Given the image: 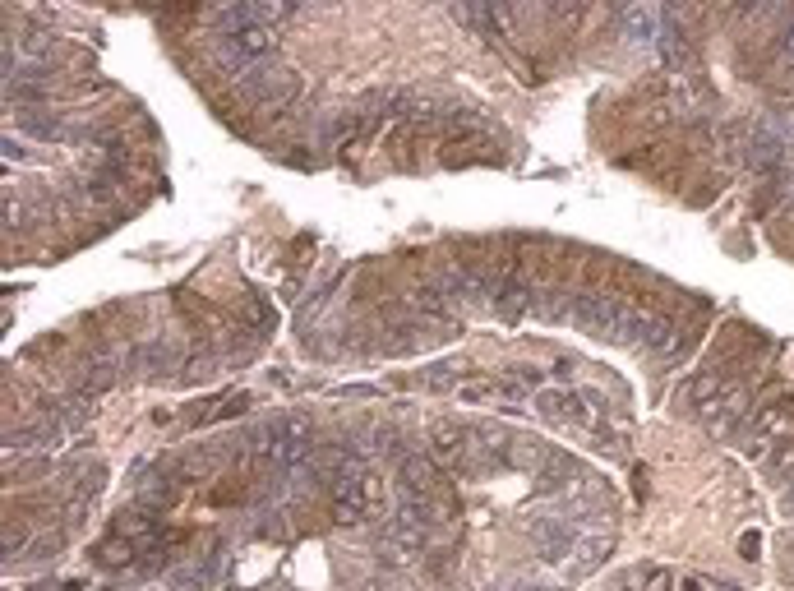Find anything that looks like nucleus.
Masks as SVG:
<instances>
[{
    "mask_svg": "<svg viewBox=\"0 0 794 591\" xmlns=\"http://www.w3.org/2000/svg\"><path fill=\"white\" fill-rule=\"evenodd\" d=\"M241 97L250 102L254 111H264V116H282L291 111V102L301 97V74L287 70V65H250V70L236 79Z\"/></svg>",
    "mask_w": 794,
    "mask_h": 591,
    "instance_id": "1",
    "label": "nucleus"
},
{
    "mask_svg": "<svg viewBox=\"0 0 794 591\" xmlns=\"http://www.w3.org/2000/svg\"><path fill=\"white\" fill-rule=\"evenodd\" d=\"M536 411H541L545 421L564 425V430H596V393L541 388V393H536Z\"/></svg>",
    "mask_w": 794,
    "mask_h": 591,
    "instance_id": "2",
    "label": "nucleus"
},
{
    "mask_svg": "<svg viewBox=\"0 0 794 591\" xmlns=\"http://www.w3.org/2000/svg\"><path fill=\"white\" fill-rule=\"evenodd\" d=\"M536 291H541V282H536V273H531V259L518 254V259H508L504 282H499V291H494L490 310L499 314V319H522V314L536 305Z\"/></svg>",
    "mask_w": 794,
    "mask_h": 591,
    "instance_id": "3",
    "label": "nucleus"
},
{
    "mask_svg": "<svg viewBox=\"0 0 794 591\" xmlns=\"http://www.w3.org/2000/svg\"><path fill=\"white\" fill-rule=\"evenodd\" d=\"M702 425H707V435L716 439H734L739 435V425L753 416V393H748V384H739V379H730V388H725L716 402H707V407L698 411Z\"/></svg>",
    "mask_w": 794,
    "mask_h": 591,
    "instance_id": "4",
    "label": "nucleus"
},
{
    "mask_svg": "<svg viewBox=\"0 0 794 591\" xmlns=\"http://www.w3.org/2000/svg\"><path fill=\"white\" fill-rule=\"evenodd\" d=\"M471 444V425H458V421H434L425 430V453H430L439 467H458L462 453Z\"/></svg>",
    "mask_w": 794,
    "mask_h": 591,
    "instance_id": "5",
    "label": "nucleus"
},
{
    "mask_svg": "<svg viewBox=\"0 0 794 591\" xmlns=\"http://www.w3.org/2000/svg\"><path fill=\"white\" fill-rule=\"evenodd\" d=\"M222 568H227V550L217 545L213 555L194 559V564H185V568H171L167 587L171 591H208V587H217V582H222Z\"/></svg>",
    "mask_w": 794,
    "mask_h": 591,
    "instance_id": "6",
    "label": "nucleus"
},
{
    "mask_svg": "<svg viewBox=\"0 0 794 591\" xmlns=\"http://www.w3.org/2000/svg\"><path fill=\"white\" fill-rule=\"evenodd\" d=\"M111 384H116V361H111V356H88V361L79 365V374H74V388H79L84 398H102Z\"/></svg>",
    "mask_w": 794,
    "mask_h": 591,
    "instance_id": "7",
    "label": "nucleus"
},
{
    "mask_svg": "<svg viewBox=\"0 0 794 591\" xmlns=\"http://www.w3.org/2000/svg\"><path fill=\"white\" fill-rule=\"evenodd\" d=\"M139 555H144V550H139L134 541H125V536H116V531H107V541L97 545L88 559H93L97 568H134V564H139Z\"/></svg>",
    "mask_w": 794,
    "mask_h": 591,
    "instance_id": "8",
    "label": "nucleus"
},
{
    "mask_svg": "<svg viewBox=\"0 0 794 591\" xmlns=\"http://www.w3.org/2000/svg\"><path fill=\"white\" fill-rule=\"evenodd\" d=\"M19 134L42 139V144H56V139H65V125L56 111H19Z\"/></svg>",
    "mask_w": 794,
    "mask_h": 591,
    "instance_id": "9",
    "label": "nucleus"
},
{
    "mask_svg": "<svg viewBox=\"0 0 794 591\" xmlns=\"http://www.w3.org/2000/svg\"><path fill=\"white\" fill-rule=\"evenodd\" d=\"M624 28L633 42H647V47H656L661 42V19H656V10H624Z\"/></svg>",
    "mask_w": 794,
    "mask_h": 591,
    "instance_id": "10",
    "label": "nucleus"
},
{
    "mask_svg": "<svg viewBox=\"0 0 794 591\" xmlns=\"http://www.w3.org/2000/svg\"><path fill=\"white\" fill-rule=\"evenodd\" d=\"M88 416H93V407H88L84 393H74V398H65V402H56V407H51V421L61 425V430H84Z\"/></svg>",
    "mask_w": 794,
    "mask_h": 591,
    "instance_id": "11",
    "label": "nucleus"
},
{
    "mask_svg": "<svg viewBox=\"0 0 794 591\" xmlns=\"http://www.w3.org/2000/svg\"><path fill=\"white\" fill-rule=\"evenodd\" d=\"M674 582H679V573H670V568H647L642 573V591H674Z\"/></svg>",
    "mask_w": 794,
    "mask_h": 591,
    "instance_id": "12",
    "label": "nucleus"
},
{
    "mask_svg": "<svg viewBox=\"0 0 794 591\" xmlns=\"http://www.w3.org/2000/svg\"><path fill=\"white\" fill-rule=\"evenodd\" d=\"M24 545H28V531L24 527H19V531H14V522H10V527H5V555H19V550H24Z\"/></svg>",
    "mask_w": 794,
    "mask_h": 591,
    "instance_id": "13",
    "label": "nucleus"
},
{
    "mask_svg": "<svg viewBox=\"0 0 794 591\" xmlns=\"http://www.w3.org/2000/svg\"><path fill=\"white\" fill-rule=\"evenodd\" d=\"M674 591H711V582L702 573H684V578L674 582Z\"/></svg>",
    "mask_w": 794,
    "mask_h": 591,
    "instance_id": "14",
    "label": "nucleus"
},
{
    "mask_svg": "<svg viewBox=\"0 0 794 591\" xmlns=\"http://www.w3.org/2000/svg\"><path fill=\"white\" fill-rule=\"evenodd\" d=\"M453 370H458V365H434V370H430V384H434V388H444L448 379H453Z\"/></svg>",
    "mask_w": 794,
    "mask_h": 591,
    "instance_id": "15",
    "label": "nucleus"
},
{
    "mask_svg": "<svg viewBox=\"0 0 794 591\" xmlns=\"http://www.w3.org/2000/svg\"><path fill=\"white\" fill-rule=\"evenodd\" d=\"M739 545H744L748 559H758V555H753V550H758V536H753V531H744V541H739Z\"/></svg>",
    "mask_w": 794,
    "mask_h": 591,
    "instance_id": "16",
    "label": "nucleus"
},
{
    "mask_svg": "<svg viewBox=\"0 0 794 591\" xmlns=\"http://www.w3.org/2000/svg\"><path fill=\"white\" fill-rule=\"evenodd\" d=\"M5 157H10V162H14V157H19V162H24V148H19V144H14V139H5Z\"/></svg>",
    "mask_w": 794,
    "mask_h": 591,
    "instance_id": "17",
    "label": "nucleus"
},
{
    "mask_svg": "<svg viewBox=\"0 0 794 591\" xmlns=\"http://www.w3.org/2000/svg\"><path fill=\"white\" fill-rule=\"evenodd\" d=\"M776 130L785 134V144H790V157H794V121H785V125H776Z\"/></svg>",
    "mask_w": 794,
    "mask_h": 591,
    "instance_id": "18",
    "label": "nucleus"
},
{
    "mask_svg": "<svg viewBox=\"0 0 794 591\" xmlns=\"http://www.w3.org/2000/svg\"><path fill=\"white\" fill-rule=\"evenodd\" d=\"M56 591H88V587H84V582H61Z\"/></svg>",
    "mask_w": 794,
    "mask_h": 591,
    "instance_id": "19",
    "label": "nucleus"
},
{
    "mask_svg": "<svg viewBox=\"0 0 794 591\" xmlns=\"http://www.w3.org/2000/svg\"><path fill=\"white\" fill-rule=\"evenodd\" d=\"M513 591H550V587H531V582H518Z\"/></svg>",
    "mask_w": 794,
    "mask_h": 591,
    "instance_id": "20",
    "label": "nucleus"
},
{
    "mask_svg": "<svg viewBox=\"0 0 794 591\" xmlns=\"http://www.w3.org/2000/svg\"><path fill=\"white\" fill-rule=\"evenodd\" d=\"M268 591H287V587H268Z\"/></svg>",
    "mask_w": 794,
    "mask_h": 591,
    "instance_id": "21",
    "label": "nucleus"
}]
</instances>
